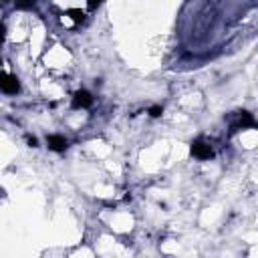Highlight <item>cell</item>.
I'll return each mask as SVG.
<instances>
[{"label":"cell","mask_w":258,"mask_h":258,"mask_svg":"<svg viewBox=\"0 0 258 258\" xmlns=\"http://www.w3.org/2000/svg\"><path fill=\"white\" fill-rule=\"evenodd\" d=\"M191 155L198 157V159H210L214 155V151H212V145L210 143H206L204 139H196L191 143Z\"/></svg>","instance_id":"cell-2"},{"label":"cell","mask_w":258,"mask_h":258,"mask_svg":"<svg viewBox=\"0 0 258 258\" xmlns=\"http://www.w3.org/2000/svg\"><path fill=\"white\" fill-rule=\"evenodd\" d=\"M161 113H163V109H161V107H157V105L149 109V115H151V117H159Z\"/></svg>","instance_id":"cell-7"},{"label":"cell","mask_w":258,"mask_h":258,"mask_svg":"<svg viewBox=\"0 0 258 258\" xmlns=\"http://www.w3.org/2000/svg\"><path fill=\"white\" fill-rule=\"evenodd\" d=\"M26 141H28V145H30V147H36V137H30V135H26Z\"/></svg>","instance_id":"cell-9"},{"label":"cell","mask_w":258,"mask_h":258,"mask_svg":"<svg viewBox=\"0 0 258 258\" xmlns=\"http://www.w3.org/2000/svg\"><path fill=\"white\" fill-rule=\"evenodd\" d=\"M46 141H48V149H52L56 153H60V151L67 149V139L62 135H48Z\"/></svg>","instance_id":"cell-5"},{"label":"cell","mask_w":258,"mask_h":258,"mask_svg":"<svg viewBox=\"0 0 258 258\" xmlns=\"http://www.w3.org/2000/svg\"><path fill=\"white\" fill-rule=\"evenodd\" d=\"M34 2H36V0H14V6L20 8V10H28V8L34 6Z\"/></svg>","instance_id":"cell-6"},{"label":"cell","mask_w":258,"mask_h":258,"mask_svg":"<svg viewBox=\"0 0 258 258\" xmlns=\"http://www.w3.org/2000/svg\"><path fill=\"white\" fill-rule=\"evenodd\" d=\"M0 87H2V91H4L6 95H16L18 89H20V83H18L16 77H12V75H8V73H2V75H0Z\"/></svg>","instance_id":"cell-3"},{"label":"cell","mask_w":258,"mask_h":258,"mask_svg":"<svg viewBox=\"0 0 258 258\" xmlns=\"http://www.w3.org/2000/svg\"><path fill=\"white\" fill-rule=\"evenodd\" d=\"M101 2H103V0H87V6H89V8H95V6H99Z\"/></svg>","instance_id":"cell-8"},{"label":"cell","mask_w":258,"mask_h":258,"mask_svg":"<svg viewBox=\"0 0 258 258\" xmlns=\"http://www.w3.org/2000/svg\"><path fill=\"white\" fill-rule=\"evenodd\" d=\"M248 127H256V121L252 119V115L248 111H236L234 119L230 121V129L240 131V129H248Z\"/></svg>","instance_id":"cell-1"},{"label":"cell","mask_w":258,"mask_h":258,"mask_svg":"<svg viewBox=\"0 0 258 258\" xmlns=\"http://www.w3.org/2000/svg\"><path fill=\"white\" fill-rule=\"evenodd\" d=\"M93 103V97H91V93L89 91H77L75 93V97H73V107L75 109H85V107H89Z\"/></svg>","instance_id":"cell-4"}]
</instances>
